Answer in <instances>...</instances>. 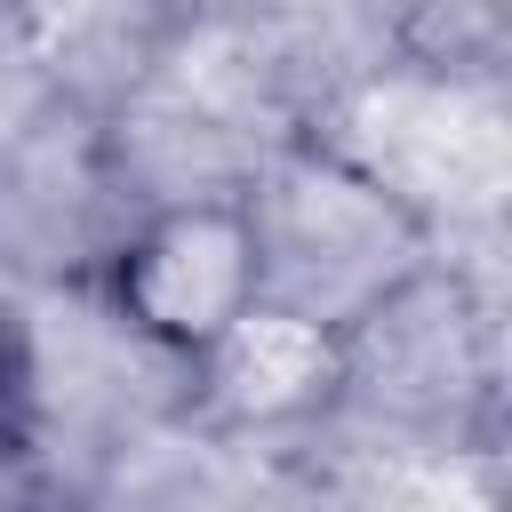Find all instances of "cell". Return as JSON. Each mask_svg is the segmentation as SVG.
I'll return each mask as SVG.
<instances>
[{
	"instance_id": "cell-2",
	"label": "cell",
	"mask_w": 512,
	"mask_h": 512,
	"mask_svg": "<svg viewBox=\"0 0 512 512\" xmlns=\"http://www.w3.org/2000/svg\"><path fill=\"white\" fill-rule=\"evenodd\" d=\"M104 312L160 360H200L256 296H264V240H256V208L248 192H176L160 208H144L104 272Z\"/></svg>"
},
{
	"instance_id": "cell-4",
	"label": "cell",
	"mask_w": 512,
	"mask_h": 512,
	"mask_svg": "<svg viewBox=\"0 0 512 512\" xmlns=\"http://www.w3.org/2000/svg\"><path fill=\"white\" fill-rule=\"evenodd\" d=\"M24 416H32V336H24V304L0 272V456L24 448Z\"/></svg>"
},
{
	"instance_id": "cell-1",
	"label": "cell",
	"mask_w": 512,
	"mask_h": 512,
	"mask_svg": "<svg viewBox=\"0 0 512 512\" xmlns=\"http://www.w3.org/2000/svg\"><path fill=\"white\" fill-rule=\"evenodd\" d=\"M264 240V296L360 328L384 296L432 272V232L384 168H360L336 144H288L248 192Z\"/></svg>"
},
{
	"instance_id": "cell-3",
	"label": "cell",
	"mask_w": 512,
	"mask_h": 512,
	"mask_svg": "<svg viewBox=\"0 0 512 512\" xmlns=\"http://www.w3.org/2000/svg\"><path fill=\"white\" fill-rule=\"evenodd\" d=\"M352 400V328L256 296L200 360H184V416L216 440H272Z\"/></svg>"
}]
</instances>
